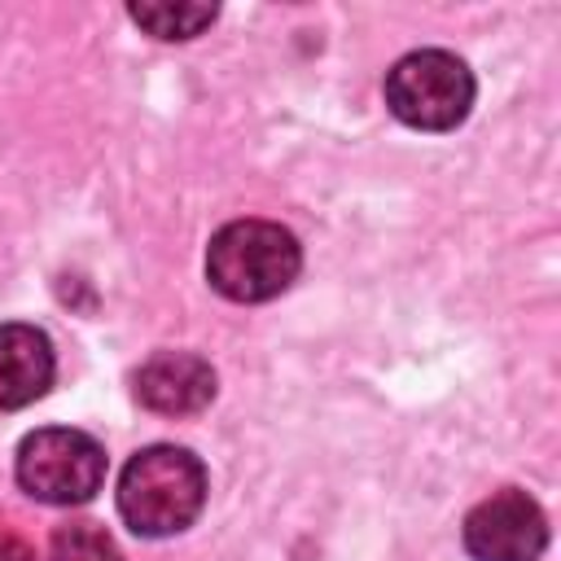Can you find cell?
<instances>
[{"label":"cell","instance_id":"cell-1","mask_svg":"<svg viewBox=\"0 0 561 561\" xmlns=\"http://www.w3.org/2000/svg\"><path fill=\"white\" fill-rule=\"evenodd\" d=\"M206 504V465L175 443L136 451L118 473V513L145 539L180 535Z\"/></svg>","mask_w":561,"mask_h":561},{"label":"cell","instance_id":"cell-2","mask_svg":"<svg viewBox=\"0 0 561 561\" xmlns=\"http://www.w3.org/2000/svg\"><path fill=\"white\" fill-rule=\"evenodd\" d=\"M302 245L272 219H232L206 245V280L232 302H267L294 285Z\"/></svg>","mask_w":561,"mask_h":561},{"label":"cell","instance_id":"cell-3","mask_svg":"<svg viewBox=\"0 0 561 561\" xmlns=\"http://www.w3.org/2000/svg\"><path fill=\"white\" fill-rule=\"evenodd\" d=\"M386 105L399 123L416 131H451L469 118L473 75L456 53L443 48L408 53L386 75Z\"/></svg>","mask_w":561,"mask_h":561},{"label":"cell","instance_id":"cell-4","mask_svg":"<svg viewBox=\"0 0 561 561\" xmlns=\"http://www.w3.org/2000/svg\"><path fill=\"white\" fill-rule=\"evenodd\" d=\"M13 473L18 486L44 504H83L105 482V451L83 430L48 425L18 443Z\"/></svg>","mask_w":561,"mask_h":561},{"label":"cell","instance_id":"cell-5","mask_svg":"<svg viewBox=\"0 0 561 561\" xmlns=\"http://www.w3.org/2000/svg\"><path fill=\"white\" fill-rule=\"evenodd\" d=\"M465 548L473 561H539L548 548V517L526 491H495L469 508Z\"/></svg>","mask_w":561,"mask_h":561},{"label":"cell","instance_id":"cell-6","mask_svg":"<svg viewBox=\"0 0 561 561\" xmlns=\"http://www.w3.org/2000/svg\"><path fill=\"white\" fill-rule=\"evenodd\" d=\"M136 399L158 416H193L215 399V368L193 351H158L136 368Z\"/></svg>","mask_w":561,"mask_h":561},{"label":"cell","instance_id":"cell-7","mask_svg":"<svg viewBox=\"0 0 561 561\" xmlns=\"http://www.w3.org/2000/svg\"><path fill=\"white\" fill-rule=\"evenodd\" d=\"M57 373V355L44 329L35 324H0V412H18L48 394Z\"/></svg>","mask_w":561,"mask_h":561},{"label":"cell","instance_id":"cell-8","mask_svg":"<svg viewBox=\"0 0 561 561\" xmlns=\"http://www.w3.org/2000/svg\"><path fill=\"white\" fill-rule=\"evenodd\" d=\"M136 26H145L149 35L158 39H193L202 35L210 22H215V4H171V0H158V4H131L127 9Z\"/></svg>","mask_w":561,"mask_h":561},{"label":"cell","instance_id":"cell-9","mask_svg":"<svg viewBox=\"0 0 561 561\" xmlns=\"http://www.w3.org/2000/svg\"><path fill=\"white\" fill-rule=\"evenodd\" d=\"M48 561H123L118 543L96 522H66L48 539Z\"/></svg>","mask_w":561,"mask_h":561},{"label":"cell","instance_id":"cell-10","mask_svg":"<svg viewBox=\"0 0 561 561\" xmlns=\"http://www.w3.org/2000/svg\"><path fill=\"white\" fill-rule=\"evenodd\" d=\"M0 561H35V548L18 530H0Z\"/></svg>","mask_w":561,"mask_h":561}]
</instances>
